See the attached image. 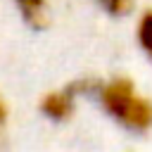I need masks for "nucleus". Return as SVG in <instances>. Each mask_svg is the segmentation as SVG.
I'll return each instance as SVG.
<instances>
[{
  "label": "nucleus",
  "mask_w": 152,
  "mask_h": 152,
  "mask_svg": "<svg viewBox=\"0 0 152 152\" xmlns=\"http://www.w3.org/2000/svg\"><path fill=\"white\" fill-rule=\"evenodd\" d=\"M95 88H97V81L95 78H78V81H71L66 83L64 88H57V90H50L40 97L38 102V109L43 116L52 119V121H66L74 116L76 112V102L78 97L83 95H95Z\"/></svg>",
  "instance_id": "f03ea898"
},
{
  "label": "nucleus",
  "mask_w": 152,
  "mask_h": 152,
  "mask_svg": "<svg viewBox=\"0 0 152 152\" xmlns=\"http://www.w3.org/2000/svg\"><path fill=\"white\" fill-rule=\"evenodd\" d=\"M7 119H10V107H7L5 97L0 95V133L5 131V126H7Z\"/></svg>",
  "instance_id": "423d86ee"
},
{
  "label": "nucleus",
  "mask_w": 152,
  "mask_h": 152,
  "mask_svg": "<svg viewBox=\"0 0 152 152\" xmlns=\"http://www.w3.org/2000/svg\"><path fill=\"white\" fill-rule=\"evenodd\" d=\"M97 10L112 19H126L138 10V0H93Z\"/></svg>",
  "instance_id": "39448f33"
},
{
  "label": "nucleus",
  "mask_w": 152,
  "mask_h": 152,
  "mask_svg": "<svg viewBox=\"0 0 152 152\" xmlns=\"http://www.w3.org/2000/svg\"><path fill=\"white\" fill-rule=\"evenodd\" d=\"M21 21L33 28V31H43L50 24V0H12Z\"/></svg>",
  "instance_id": "7ed1b4c3"
},
{
  "label": "nucleus",
  "mask_w": 152,
  "mask_h": 152,
  "mask_svg": "<svg viewBox=\"0 0 152 152\" xmlns=\"http://www.w3.org/2000/svg\"><path fill=\"white\" fill-rule=\"evenodd\" d=\"M133 36H135L138 50H140V52L145 55V59L152 64V7L138 12L135 26H133Z\"/></svg>",
  "instance_id": "20e7f679"
},
{
  "label": "nucleus",
  "mask_w": 152,
  "mask_h": 152,
  "mask_svg": "<svg viewBox=\"0 0 152 152\" xmlns=\"http://www.w3.org/2000/svg\"><path fill=\"white\" fill-rule=\"evenodd\" d=\"M95 97L102 112L131 133L152 131V97L145 95L131 76H112L107 81H97Z\"/></svg>",
  "instance_id": "f257e3e1"
}]
</instances>
